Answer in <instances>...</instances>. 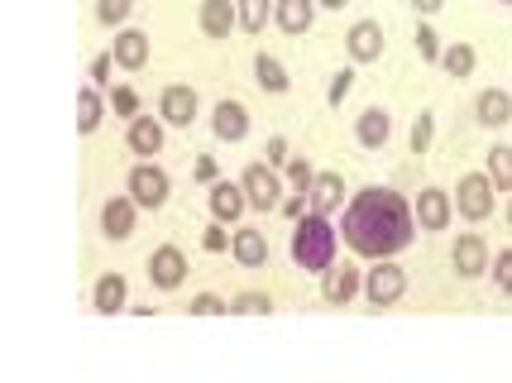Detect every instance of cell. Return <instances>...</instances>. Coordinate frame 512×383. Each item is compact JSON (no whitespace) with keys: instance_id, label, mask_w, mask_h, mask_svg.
Listing matches in <instances>:
<instances>
[{"instance_id":"cell-29","label":"cell","mask_w":512,"mask_h":383,"mask_svg":"<svg viewBox=\"0 0 512 383\" xmlns=\"http://www.w3.org/2000/svg\"><path fill=\"white\" fill-rule=\"evenodd\" d=\"M273 20V0H240V29L245 34H264Z\"/></svg>"},{"instance_id":"cell-45","label":"cell","mask_w":512,"mask_h":383,"mask_svg":"<svg viewBox=\"0 0 512 383\" xmlns=\"http://www.w3.org/2000/svg\"><path fill=\"white\" fill-rule=\"evenodd\" d=\"M321 10H345V0H316Z\"/></svg>"},{"instance_id":"cell-24","label":"cell","mask_w":512,"mask_h":383,"mask_svg":"<svg viewBox=\"0 0 512 383\" xmlns=\"http://www.w3.org/2000/svg\"><path fill=\"white\" fill-rule=\"evenodd\" d=\"M312 211H321V216L345 211V178H340V173H316V182H312Z\"/></svg>"},{"instance_id":"cell-28","label":"cell","mask_w":512,"mask_h":383,"mask_svg":"<svg viewBox=\"0 0 512 383\" xmlns=\"http://www.w3.org/2000/svg\"><path fill=\"white\" fill-rule=\"evenodd\" d=\"M441 68H446V77H474V68H479V53H474V44H450L446 53H441Z\"/></svg>"},{"instance_id":"cell-46","label":"cell","mask_w":512,"mask_h":383,"mask_svg":"<svg viewBox=\"0 0 512 383\" xmlns=\"http://www.w3.org/2000/svg\"><path fill=\"white\" fill-rule=\"evenodd\" d=\"M508 226H512V202H508Z\"/></svg>"},{"instance_id":"cell-47","label":"cell","mask_w":512,"mask_h":383,"mask_svg":"<svg viewBox=\"0 0 512 383\" xmlns=\"http://www.w3.org/2000/svg\"><path fill=\"white\" fill-rule=\"evenodd\" d=\"M493 5H512V0H493Z\"/></svg>"},{"instance_id":"cell-40","label":"cell","mask_w":512,"mask_h":383,"mask_svg":"<svg viewBox=\"0 0 512 383\" xmlns=\"http://www.w3.org/2000/svg\"><path fill=\"white\" fill-rule=\"evenodd\" d=\"M111 68H120L115 53H96L91 58V87H111Z\"/></svg>"},{"instance_id":"cell-39","label":"cell","mask_w":512,"mask_h":383,"mask_svg":"<svg viewBox=\"0 0 512 383\" xmlns=\"http://www.w3.org/2000/svg\"><path fill=\"white\" fill-rule=\"evenodd\" d=\"M187 312H192V316H225V312H230V302H225V297H216V293H197Z\"/></svg>"},{"instance_id":"cell-37","label":"cell","mask_w":512,"mask_h":383,"mask_svg":"<svg viewBox=\"0 0 512 383\" xmlns=\"http://www.w3.org/2000/svg\"><path fill=\"white\" fill-rule=\"evenodd\" d=\"M111 111L125 115V120H134V115H139V91L134 87H111Z\"/></svg>"},{"instance_id":"cell-7","label":"cell","mask_w":512,"mask_h":383,"mask_svg":"<svg viewBox=\"0 0 512 383\" xmlns=\"http://www.w3.org/2000/svg\"><path fill=\"white\" fill-rule=\"evenodd\" d=\"M412 211H417V230L441 235V230H450V221H455V197H450L446 187H422Z\"/></svg>"},{"instance_id":"cell-18","label":"cell","mask_w":512,"mask_h":383,"mask_svg":"<svg viewBox=\"0 0 512 383\" xmlns=\"http://www.w3.org/2000/svg\"><path fill=\"white\" fill-rule=\"evenodd\" d=\"M474 120L484 125V130H503V125H512V91L503 87H489L474 96Z\"/></svg>"},{"instance_id":"cell-34","label":"cell","mask_w":512,"mask_h":383,"mask_svg":"<svg viewBox=\"0 0 512 383\" xmlns=\"http://www.w3.org/2000/svg\"><path fill=\"white\" fill-rule=\"evenodd\" d=\"M130 10H134V0H96V20L111 24V29L130 20Z\"/></svg>"},{"instance_id":"cell-20","label":"cell","mask_w":512,"mask_h":383,"mask_svg":"<svg viewBox=\"0 0 512 383\" xmlns=\"http://www.w3.org/2000/svg\"><path fill=\"white\" fill-rule=\"evenodd\" d=\"M125 144H130V154H139V158L163 154V120H154V115H134L130 130H125Z\"/></svg>"},{"instance_id":"cell-8","label":"cell","mask_w":512,"mask_h":383,"mask_svg":"<svg viewBox=\"0 0 512 383\" xmlns=\"http://www.w3.org/2000/svg\"><path fill=\"white\" fill-rule=\"evenodd\" d=\"M144 269H149V283H154L158 293H178L182 283H187V254L178 245H158Z\"/></svg>"},{"instance_id":"cell-14","label":"cell","mask_w":512,"mask_h":383,"mask_svg":"<svg viewBox=\"0 0 512 383\" xmlns=\"http://www.w3.org/2000/svg\"><path fill=\"white\" fill-rule=\"evenodd\" d=\"M211 130H216L221 144H240V139L249 135V106L245 101H235V96L216 101V111H211Z\"/></svg>"},{"instance_id":"cell-9","label":"cell","mask_w":512,"mask_h":383,"mask_svg":"<svg viewBox=\"0 0 512 383\" xmlns=\"http://www.w3.org/2000/svg\"><path fill=\"white\" fill-rule=\"evenodd\" d=\"M201 101L192 87H182V82H173V87H163V96H158V120L163 125H173V130H187L192 120H197Z\"/></svg>"},{"instance_id":"cell-38","label":"cell","mask_w":512,"mask_h":383,"mask_svg":"<svg viewBox=\"0 0 512 383\" xmlns=\"http://www.w3.org/2000/svg\"><path fill=\"white\" fill-rule=\"evenodd\" d=\"M230 240H235V235H225V221L211 216V226H206V235H201V249H206V254H225Z\"/></svg>"},{"instance_id":"cell-5","label":"cell","mask_w":512,"mask_h":383,"mask_svg":"<svg viewBox=\"0 0 512 383\" xmlns=\"http://www.w3.org/2000/svg\"><path fill=\"white\" fill-rule=\"evenodd\" d=\"M240 182H245V197H249L254 211H278V206H283L288 182L278 178V168H273V163H249L245 173H240Z\"/></svg>"},{"instance_id":"cell-27","label":"cell","mask_w":512,"mask_h":383,"mask_svg":"<svg viewBox=\"0 0 512 383\" xmlns=\"http://www.w3.org/2000/svg\"><path fill=\"white\" fill-rule=\"evenodd\" d=\"M484 173L493 178L498 192H512V144H493L484 154Z\"/></svg>"},{"instance_id":"cell-13","label":"cell","mask_w":512,"mask_h":383,"mask_svg":"<svg viewBox=\"0 0 512 383\" xmlns=\"http://www.w3.org/2000/svg\"><path fill=\"white\" fill-rule=\"evenodd\" d=\"M450 264H455V273H460L465 283H469V278H484V273H489V264H493L484 235H460V240H455V249H450Z\"/></svg>"},{"instance_id":"cell-30","label":"cell","mask_w":512,"mask_h":383,"mask_svg":"<svg viewBox=\"0 0 512 383\" xmlns=\"http://www.w3.org/2000/svg\"><path fill=\"white\" fill-rule=\"evenodd\" d=\"M273 312V297L268 293H235L230 297V316H268Z\"/></svg>"},{"instance_id":"cell-12","label":"cell","mask_w":512,"mask_h":383,"mask_svg":"<svg viewBox=\"0 0 512 383\" xmlns=\"http://www.w3.org/2000/svg\"><path fill=\"white\" fill-rule=\"evenodd\" d=\"M139 211H144V206L134 202L130 192H125V197H111V202L101 206V235L115 240V245H125L134 235V216H139Z\"/></svg>"},{"instance_id":"cell-1","label":"cell","mask_w":512,"mask_h":383,"mask_svg":"<svg viewBox=\"0 0 512 383\" xmlns=\"http://www.w3.org/2000/svg\"><path fill=\"white\" fill-rule=\"evenodd\" d=\"M412 235H417V211L393 187H359L340 211V240L369 264L402 254L412 245Z\"/></svg>"},{"instance_id":"cell-11","label":"cell","mask_w":512,"mask_h":383,"mask_svg":"<svg viewBox=\"0 0 512 383\" xmlns=\"http://www.w3.org/2000/svg\"><path fill=\"white\" fill-rule=\"evenodd\" d=\"M206 202H211V216H216V221H225V226H235V221H240V216L249 211L245 182H230V178H216V182H211Z\"/></svg>"},{"instance_id":"cell-21","label":"cell","mask_w":512,"mask_h":383,"mask_svg":"<svg viewBox=\"0 0 512 383\" xmlns=\"http://www.w3.org/2000/svg\"><path fill=\"white\" fill-rule=\"evenodd\" d=\"M355 139L364 144V149H374L379 154L383 144L393 139V115H388V106H369V111L355 120Z\"/></svg>"},{"instance_id":"cell-16","label":"cell","mask_w":512,"mask_h":383,"mask_svg":"<svg viewBox=\"0 0 512 383\" xmlns=\"http://www.w3.org/2000/svg\"><path fill=\"white\" fill-rule=\"evenodd\" d=\"M197 24L206 39H230V29H240V0H201Z\"/></svg>"},{"instance_id":"cell-32","label":"cell","mask_w":512,"mask_h":383,"mask_svg":"<svg viewBox=\"0 0 512 383\" xmlns=\"http://www.w3.org/2000/svg\"><path fill=\"white\" fill-rule=\"evenodd\" d=\"M412 39H417V53H422V63H441V53H446V48H441V39H436L431 20L417 24V34H412Z\"/></svg>"},{"instance_id":"cell-42","label":"cell","mask_w":512,"mask_h":383,"mask_svg":"<svg viewBox=\"0 0 512 383\" xmlns=\"http://www.w3.org/2000/svg\"><path fill=\"white\" fill-rule=\"evenodd\" d=\"M264 154H268V163H273V168H288V139L273 135V139L264 144Z\"/></svg>"},{"instance_id":"cell-41","label":"cell","mask_w":512,"mask_h":383,"mask_svg":"<svg viewBox=\"0 0 512 383\" xmlns=\"http://www.w3.org/2000/svg\"><path fill=\"white\" fill-rule=\"evenodd\" d=\"M288 221H297V216H307L312 211V192H292V197H283V206H278Z\"/></svg>"},{"instance_id":"cell-19","label":"cell","mask_w":512,"mask_h":383,"mask_svg":"<svg viewBox=\"0 0 512 383\" xmlns=\"http://www.w3.org/2000/svg\"><path fill=\"white\" fill-rule=\"evenodd\" d=\"M125 302H130V283H125V273H101V278H96V288H91V312L115 316V312H125Z\"/></svg>"},{"instance_id":"cell-15","label":"cell","mask_w":512,"mask_h":383,"mask_svg":"<svg viewBox=\"0 0 512 383\" xmlns=\"http://www.w3.org/2000/svg\"><path fill=\"white\" fill-rule=\"evenodd\" d=\"M345 48H350V58L355 63H379L388 39H383V24L379 20H355L350 24V34H345Z\"/></svg>"},{"instance_id":"cell-10","label":"cell","mask_w":512,"mask_h":383,"mask_svg":"<svg viewBox=\"0 0 512 383\" xmlns=\"http://www.w3.org/2000/svg\"><path fill=\"white\" fill-rule=\"evenodd\" d=\"M359 293H364V273L350 269V264H331V269L321 273V297H326V307H350Z\"/></svg>"},{"instance_id":"cell-22","label":"cell","mask_w":512,"mask_h":383,"mask_svg":"<svg viewBox=\"0 0 512 383\" xmlns=\"http://www.w3.org/2000/svg\"><path fill=\"white\" fill-rule=\"evenodd\" d=\"M111 53H115V63H120L125 72L149 68V34H144V29H120V34H115V44H111Z\"/></svg>"},{"instance_id":"cell-26","label":"cell","mask_w":512,"mask_h":383,"mask_svg":"<svg viewBox=\"0 0 512 383\" xmlns=\"http://www.w3.org/2000/svg\"><path fill=\"white\" fill-rule=\"evenodd\" d=\"M101 111H106L101 87H82V91H77V135H96V130H101Z\"/></svg>"},{"instance_id":"cell-3","label":"cell","mask_w":512,"mask_h":383,"mask_svg":"<svg viewBox=\"0 0 512 383\" xmlns=\"http://www.w3.org/2000/svg\"><path fill=\"white\" fill-rule=\"evenodd\" d=\"M125 192H130L144 211H158V206H168V197H173V178L158 168L154 158H139L130 168V178H125Z\"/></svg>"},{"instance_id":"cell-17","label":"cell","mask_w":512,"mask_h":383,"mask_svg":"<svg viewBox=\"0 0 512 383\" xmlns=\"http://www.w3.org/2000/svg\"><path fill=\"white\" fill-rule=\"evenodd\" d=\"M230 254H235V264H240V269H268V259H273L268 235H264V230H254V226H240V230H235Z\"/></svg>"},{"instance_id":"cell-33","label":"cell","mask_w":512,"mask_h":383,"mask_svg":"<svg viewBox=\"0 0 512 383\" xmlns=\"http://www.w3.org/2000/svg\"><path fill=\"white\" fill-rule=\"evenodd\" d=\"M431 139H436V115L422 111L412 120V154H426L431 149Z\"/></svg>"},{"instance_id":"cell-4","label":"cell","mask_w":512,"mask_h":383,"mask_svg":"<svg viewBox=\"0 0 512 383\" xmlns=\"http://www.w3.org/2000/svg\"><path fill=\"white\" fill-rule=\"evenodd\" d=\"M402 293H407V273L393 264V259H374V269H364V302L369 307H398Z\"/></svg>"},{"instance_id":"cell-43","label":"cell","mask_w":512,"mask_h":383,"mask_svg":"<svg viewBox=\"0 0 512 383\" xmlns=\"http://www.w3.org/2000/svg\"><path fill=\"white\" fill-rule=\"evenodd\" d=\"M197 178H201V182H216V158H211V154L197 158Z\"/></svg>"},{"instance_id":"cell-36","label":"cell","mask_w":512,"mask_h":383,"mask_svg":"<svg viewBox=\"0 0 512 383\" xmlns=\"http://www.w3.org/2000/svg\"><path fill=\"white\" fill-rule=\"evenodd\" d=\"M350 91H355V72H350V68H345V72H335V77H331V87H326V106H331V111H340Z\"/></svg>"},{"instance_id":"cell-25","label":"cell","mask_w":512,"mask_h":383,"mask_svg":"<svg viewBox=\"0 0 512 383\" xmlns=\"http://www.w3.org/2000/svg\"><path fill=\"white\" fill-rule=\"evenodd\" d=\"M254 82L268 91V96H283V91L292 87V77H288V68L273 58V53H254Z\"/></svg>"},{"instance_id":"cell-2","label":"cell","mask_w":512,"mask_h":383,"mask_svg":"<svg viewBox=\"0 0 512 383\" xmlns=\"http://www.w3.org/2000/svg\"><path fill=\"white\" fill-rule=\"evenodd\" d=\"M335 245H340V226H331V216H321V211H307V216H297V226H292V264L307 273H326L335 264Z\"/></svg>"},{"instance_id":"cell-44","label":"cell","mask_w":512,"mask_h":383,"mask_svg":"<svg viewBox=\"0 0 512 383\" xmlns=\"http://www.w3.org/2000/svg\"><path fill=\"white\" fill-rule=\"evenodd\" d=\"M441 5H446V0H412V10H417L422 20H431V15H441Z\"/></svg>"},{"instance_id":"cell-6","label":"cell","mask_w":512,"mask_h":383,"mask_svg":"<svg viewBox=\"0 0 512 383\" xmlns=\"http://www.w3.org/2000/svg\"><path fill=\"white\" fill-rule=\"evenodd\" d=\"M493 178L489 173H465L460 187H455V211L465 216V221H489L493 216Z\"/></svg>"},{"instance_id":"cell-31","label":"cell","mask_w":512,"mask_h":383,"mask_svg":"<svg viewBox=\"0 0 512 383\" xmlns=\"http://www.w3.org/2000/svg\"><path fill=\"white\" fill-rule=\"evenodd\" d=\"M283 178H288L292 192H312L316 182V168L307 163V158H288V168H283Z\"/></svg>"},{"instance_id":"cell-23","label":"cell","mask_w":512,"mask_h":383,"mask_svg":"<svg viewBox=\"0 0 512 383\" xmlns=\"http://www.w3.org/2000/svg\"><path fill=\"white\" fill-rule=\"evenodd\" d=\"M316 20V0H273V24L283 29V34H307Z\"/></svg>"},{"instance_id":"cell-35","label":"cell","mask_w":512,"mask_h":383,"mask_svg":"<svg viewBox=\"0 0 512 383\" xmlns=\"http://www.w3.org/2000/svg\"><path fill=\"white\" fill-rule=\"evenodd\" d=\"M489 273H493V288L503 297H512V249H498V259L489 264Z\"/></svg>"}]
</instances>
